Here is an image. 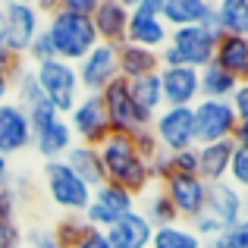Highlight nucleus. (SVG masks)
I'll return each mask as SVG.
<instances>
[{
	"instance_id": "nucleus-35",
	"label": "nucleus",
	"mask_w": 248,
	"mask_h": 248,
	"mask_svg": "<svg viewBox=\"0 0 248 248\" xmlns=\"http://www.w3.org/2000/svg\"><path fill=\"white\" fill-rule=\"evenodd\" d=\"M148 176H151V186H164V182L173 176V154L157 151L151 160H148Z\"/></svg>"
},
{
	"instance_id": "nucleus-38",
	"label": "nucleus",
	"mask_w": 248,
	"mask_h": 248,
	"mask_svg": "<svg viewBox=\"0 0 248 248\" xmlns=\"http://www.w3.org/2000/svg\"><path fill=\"white\" fill-rule=\"evenodd\" d=\"M173 173H182V176H198V145L173 154Z\"/></svg>"
},
{
	"instance_id": "nucleus-15",
	"label": "nucleus",
	"mask_w": 248,
	"mask_h": 248,
	"mask_svg": "<svg viewBox=\"0 0 248 248\" xmlns=\"http://www.w3.org/2000/svg\"><path fill=\"white\" fill-rule=\"evenodd\" d=\"M31 123L25 116V110L13 101L0 104V157H16V154L31 148Z\"/></svg>"
},
{
	"instance_id": "nucleus-53",
	"label": "nucleus",
	"mask_w": 248,
	"mask_h": 248,
	"mask_svg": "<svg viewBox=\"0 0 248 248\" xmlns=\"http://www.w3.org/2000/svg\"><path fill=\"white\" fill-rule=\"evenodd\" d=\"M16 248H25V245H16Z\"/></svg>"
},
{
	"instance_id": "nucleus-42",
	"label": "nucleus",
	"mask_w": 248,
	"mask_h": 248,
	"mask_svg": "<svg viewBox=\"0 0 248 248\" xmlns=\"http://www.w3.org/2000/svg\"><path fill=\"white\" fill-rule=\"evenodd\" d=\"M223 242H226V248H248V220L245 217L236 226L223 230Z\"/></svg>"
},
{
	"instance_id": "nucleus-13",
	"label": "nucleus",
	"mask_w": 248,
	"mask_h": 248,
	"mask_svg": "<svg viewBox=\"0 0 248 248\" xmlns=\"http://www.w3.org/2000/svg\"><path fill=\"white\" fill-rule=\"evenodd\" d=\"M160 188H164V195L170 198V204H173L179 223H192L198 214H204V204H207V182L201 179V176L173 173Z\"/></svg>"
},
{
	"instance_id": "nucleus-17",
	"label": "nucleus",
	"mask_w": 248,
	"mask_h": 248,
	"mask_svg": "<svg viewBox=\"0 0 248 248\" xmlns=\"http://www.w3.org/2000/svg\"><path fill=\"white\" fill-rule=\"evenodd\" d=\"M160 19H164L167 29L207 25V29L217 31V10H214L211 0H160Z\"/></svg>"
},
{
	"instance_id": "nucleus-48",
	"label": "nucleus",
	"mask_w": 248,
	"mask_h": 248,
	"mask_svg": "<svg viewBox=\"0 0 248 248\" xmlns=\"http://www.w3.org/2000/svg\"><path fill=\"white\" fill-rule=\"evenodd\" d=\"M10 94H13L10 73H3V69H0V104H3V101H10Z\"/></svg>"
},
{
	"instance_id": "nucleus-34",
	"label": "nucleus",
	"mask_w": 248,
	"mask_h": 248,
	"mask_svg": "<svg viewBox=\"0 0 248 248\" xmlns=\"http://www.w3.org/2000/svg\"><path fill=\"white\" fill-rule=\"evenodd\" d=\"M22 57H29L31 66H41V63H47V60H57L54 44H50V35H47V29H44V25H41V31L35 35V41L29 44V50H25Z\"/></svg>"
},
{
	"instance_id": "nucleus-31",
	"label": "nucleus",
	"mask_w": 248,
	"mask_h": 248,
	"mask_svg": "<svg viewBox=\"0 0 248 248\" xmlns=\"http://www.w3.org/2000/svg\"><path fill=\"white\" fill-rule=\"evenodd\" d=\"M198 236L188 230L186 223H170V226H157L151 236V248H201Z\"/></svg>"
},
{
	"instance_id": "nucleus-4",
	"label": "nucleus",
	"mask_w": 248,
	"mask_h": 248,
	"mask_svg": "<svg viewBox=\"0 0 248 248\" xmlns=\"http://www.w3.org/2000/svg\"><path fill=\"white\" fill-rule=\"evenodd\" d=\"M31 69H35V79H38V88H41L44 101L60 116H69V110H73L76 101L82 97L76 66L73 63H63V60H47V63L31 66Z\"/></svg>"
},
{
	"instance_id": "nucleus-39",
	"label": "nucleus",
	"mask_w": 248,
	"mask_h": 248,
	"mask_svg": "<svg viewBox=\"0 0 248 248\" xmlns=\"http://www.w3.org/2000/svg\"><path fill=\"white\" fill-rule=\"evenodd\" d=\"M132 145H135V151L141 154V160H145V164H148V160H151L154 154L160 151V145H157V139H154L151 126H148V129H139V132L132 135Z\"/></svg>"
},
{
	"instance_id": "nucleus-7",
	"label": "nucleus",
	"mask_w": 248,
	"mask_h": 248,
	"mask_svg": "<svg viewBox=\"0 0 248 248\" xmlns=\"http://www.w3.org/2000/svg\"><path fill=\"white\" fill-rule=\"evenodd\" d=\"M126 41L145 50H164L170 41V29L160 19V0H132L129 3Z\"/></svg>"
},
{
	"instance_id": "nucleus-27",
	"label": "nucleus",
	"mask_w": 248,
	"mask_h": 248,
	"mask_svg": "<svg viewBox=\"0 0 248 248\" xmlns=\"http://www.w3.org/2000/svg\"><path fill=\"white\" fill-rule=\"evenodd\" d=\"M217 10V31L220 35L248 38V0H220Z\"/></svg>"
},
{
	"instance_id": "nucleus-33",
	"label": "nucleus",
	"mask_w": 248,
	"mask_h": 248,
	"mask_svg": "<svg viewBox=\"0 0 248 248\" xmlns=\"http://www.w3.org/2000/svg\"><path fill=\"white\" fill-rule=\"evenodd\" d=\"M226 182L236 186L239 192H248V148H239L232 151V160H230V173H226Z\"/></svg>"
},
{
	"instance_id": "nucleus-23",
	"label": "nucleus",
	"mask_w": 248,
	"mask_h": 248,
	"mask_svg": "<svg viewBox=\"0 0 248 248\" xmlns=\"http://www.w3.org/2000/svg\"><path fill=\"white\" fill-rule=\"evenodd\" d=\"M116 69H120V79L135 82V79H145V76L157 73L160 60L154 50H145V47H135V44L123 41V44H116Z\"/></svg>"
},
{
	"instance_id": "nucleus-51",
	"label": "nucleus",
	"mask_w": 248,
	"mask_h": 248,
	"mask_svg": "<svg viewBox=\"0 0 248 248\" xmlns=\"http://www.w3.org/2000/svg\"><path fill=\"white\" fill-rule=\"evenodd\" d=\"M242 217H245V220H248V192H245V195H242Z\"/></svg>"
},
{
	"instance_id": "nucleus-25",
	"label": "nucleus",
	"mask_w": 248,
	"mask_h": 248,
	"mask_svg": "<svg viewBox=\"0 0 248 248\" xmlns=\"http://www.w3.org/2000/svg\"><path fill=\"white\" fill-rule=\"evenodd\" d=\"M63 164L73 170V173L79 176L91 192H94L97 186H104V182H107L104 167H101V154H97V148H91V145H79V141H76V145L66 151Z\"/></svg>"
},
{
	"instance_id": "nucleus-21",
	"label": "nucleus",
	"mask_w": 248,
	"mask_h": 248,
	"mask_svg": "<svg viewBox=\"0 0 248 248\" xmlns=\"http://www.w3.org/2000/svg\"><path fill=\"white\" fill-rule=\"evenodd\" d=\"M73 145H76V139H73V129H69L66 116H57L54 123H47L44 129H35V135H31V148L44 157V164L47 160H63Z\"/></svg>"
},
{
	"instance_id": "nucleus-45",
	"label": "nucleus",
	"mask_w": 248,
	"mask_h": 248,
	"mask_svg": "<svg viewBox=\"0 0 248 248\" xmlns=\"http://www.w3.org/2000/svg\"><path fill=\"white\" fill-rule=\"evenodd\" d=\"M76 248H110V242H107V236H104V230L88 226V230L82 232V239L76 242Z\"/></svg>"
},
{
	"instance_id": "nucleus-52",
	"label": "nucleus",
	"mask_w": 248,
	"mask_h": 248,
	"mask_svg": "<svg viewBox=\"0 0 248 248\" xmlns=\"http://www.w3.org/2000/svg\"><path fill=\"white\" fill-rule=\"evenodd\" d=\"M0 38H3V10H0Z\"/></svg>"
},
{
	"instance_id": "nucleus-46",
	"label": "nucleus",
	"mask_w": 248,
	"mask_h": 248,
	"mask_svg": "<svg viewBox=\"0 0 248 248\" xmlns=\"http://www.w3.org/2000/svg\"><path fill=\"white\" fill-rule=\"evenodd\" d=\"M230 104H232V110H236L239 120H248V82L236 88V94L230 97Z\"/></svg>"
},
{
	"instance_id": "nucleus-28",
	"label": "nucleus",
	"mask_w": 248,
	"mask_h": 248,
	"mask_svg": "<svg viewBox=\"0 0 248 248\" xmlns=\"http://www.w3.org/2000/svg\"><path fill=\"white\" fill-rule=\"evenodd\" d=\"M236 88H239V82L232 76H226L223 69H217L214 63L198 69V91L204 101H230L236 94Z\"/></svg>"
},
{
	"instance_id": "nucleus-11",
	"label": "nucleus",
	"mask_w": 248,
	"mask_h": 248,
	"mask_svg": "<svg viewBox=\"0 0 248 248\" xmlns=\"http://www.w3.org/2000/svg\"><path fill=\"white\" fill-rule=\"evenodd\" d=\"M151 132H154V139H157L160 151H167V154L195 148L192 107H164L151 120Z\"/></svg>"
},
{
	"instance_id": "nucleus-50",
	"label": "nucleus",
	"mask_w": 248,
	"mask_h": 248,
	"mask_svg": "<svg viewBox=\"0 0 248 248\" xmlns=\"http://www.w3.org/2000/svg\"><path fill=\"white\" fill-rule=\"evenodd\" d=\"M201 248H226V242H223V232H220V236H214V239H207L204 245Z\"/></svg>"
},
{
	"instance_id": "nucleus-32",
	"label": "nucleus",
	"mask_w": 248,
	"mask_h": 248,
	"mask_svg": "<svg viewBox=\"0 0 248 248\" xmlns=\"http://www.w3.org/2000/svg\"><path fill=\"white\" fill-rule=\"evenodd\" d=\"M50 230H54L57 242H60L63 248H76V242L82 239V232L88 230V223H85L82 217H76V214H63V217L57 220Z\"/></svg>"
},
{
	"instance_id": "nucleus-9",
	"label": "nucleus",
	"mask_w": 248,
	"mask_h": 248,
	"mask_svg": "<svg viewBox=\"0 0 248 248\" xmlns=\"http://www.w3.org/2000/svg\"><path fill=\"white\" fill-rule=\"evenodd\" d=\"M135 204H139V198H135L132 192L113 186V182H104V186H97L94 192H91V201H88V207H85L82 220L88 226H94V230H107V226H113L120 217L132 214Z\"/></svg>"
},
{
	"instance_id": "nucleus-40",
	"label": "nucleus",
	"mask_w": 248,
	"mask_h": 248,
	"mask_svg": "<svg viewBox=\"0 0 248 248\" xmlns=\"http://www.w3.org/2000/svg\"><path fill=\"white\" fill-rule=\"evenodd\" d=\"M25 116H29V123H31V132H35V129H44L47 123H54L60 113H57V110L50 107L47 101H38L35 107H29V110H25Z\"/></svg>"
},
{
	"instance_id": "nucleus-6",
	"label": "nucleus",
	"mask_w": 248,
	"mask_h": 248,
	"mask_svg": "<svg viewBox=\"0 0 248 248\" xmlns=\"http://www.w3.org/2000/svg\"><path fill=\"white\" fill-rule=\"evenodd\" d=\"M101 101H104V113H107V126L116 135H135L139 129H148L154 120L145 110L135 107L132 94H129V82L120 79V76L101 91Z\"/></svg>"
},
{
	"instance_id": "nucleus-37",
	"label": "nucleus",
	"mask_w": 248,
	"mask_h": 248,
	"mask_svg": "<svg viewBox=\"0 0 248 248\" xmlns=\"http://www.w3.org/2000/svg\"><path fill=\"white\" fill-rule=\"evenodd\" d=\"M19 195L13 186H0V220L10 223V220H19Z\"/></svg>"
},
{
	"instance_id": "nucleus-49",
	"label": "nucleus",
	"mask_w": 248,
	"mask_h": 248,
	"mask_svg": "<svg viewBox=\"0 0 248 248\" xmlns=\"http://www.w3.org/2000/svg\"><path fill=\"white\" fill-rule=\"evenodd\" d=\"M13 182V173H10V160L0 157V186H10Z\"/></svg>"
},
{
	"instance_id": "nucleus-2",
	"label": "nucleus",
	"mask_w": 248,
	"mask_h": 248,
	"mask_svg": "<svg viewBox=\"0 0 248 248\" xmlns=\"http://www.w3.org/2000/svg\"><path fill=\"white\" fill-rule=\"evenodd\" d=\"M217 31L207 25H186V29H170V41L164 50H157L160 66H188L204 69L214 63L217 50Z\"/></svg>"
},
{
	"instance_id": "nucleus-5",
	"label": "nucleus",
	"mask_w": 248,
	"mask_h": 248,
	"mask_svg": "<svg viewBox=\"0 0 248 248\" xmlns=\"http://www.w3.org/2000/svg\"><path fill=\"white\" fill-rule=\"evenodd\" d=\"M41 176H44V192H47V198L54 201L63 214L82 217L88 201H91V188L85 186L79 176L63 164V160H47L44 170H41Z\"/></svg>"
},
{
	"instance_id": "nucleus-18",
	"label": "nucleus",
	"mask_w": 248,
	"mask_h": 248,
	"mask_svg": "<svg viewBox=\"0 0 248 248\" xmlns=\"http://www.w3.org/2000/svg\"><path fill=\"white\" fill-rule=\"evenodd\" d=\"M91 25L101 44H116L126 41V25H129V0H97L91 13Z\"/></svg>"
},
{
	"instance_id": "nucleus-22",
	"label": "nucleus",
	"mask_w": 248,
	"mask_h": 248,
	"mask_svg": "<svg viewBox=\"0 0 248 248\" xmlns=\"http://www.w3.org/2000/svg\"><path fill=\"white\" fill-rule=\"evenodd\" d=\"M214 66L223 69L226 76H232L239 85H245L248 82V38L220 35L217 50H214Z\"/></svg>"
},
{
	"instance_id": "nucleus-36",
	"label": "nucleus",
	"mask_w": 248,
	"mask_h": 248,
	"mask_svg": "<svg viewBox=\"0 0 248 248\" xmlns=\"http://www.w3.org/2000/svg\"><path fill=\"white\" fill-rule=\"evenodd\" d=\"M22 245L25 248H63L57 242V236H54L50 226H31V230H25L22 232Z\"/></svg>"
},
{
	"instance_id": "nucleus-8",
	"label": "nucleus",
	"mask_w": 248,
	"mask_h": 248,
	"mask_svg": "<svg viewBox=\"0 0 248 248\" xmlns=\"http://www.w3.org/2000/svg\"><path fill=\"white\" fill-rule=\"evenodd\" d=\"M192 123H195V145H211V141L232 139L239 116L230 101H204L201 97L192 107Z\"/></svg>"
},
{
	"instance_id": "nucleus-41",
	"label": "nucleus",
	"mask_w": 248,
	"mask_h": 248,
	"mask_svg": "<svg viewBox=\"0 0 248 248\" xmlns=\"http://www.w3.org/2000/svg\"><path fill=\"white\" fill-rule=\"evenodd\" d=\"M186 226L201 239V242H207V239H214V236H220V232H223V230H220V223L214 217H207V214H198V217H195L192 223H186Z\"/></svg>"
},
{
	"instance_id": "nucleus-26",
	"label": "nucleus",
	"mask_w": 248,
	"mask_h": 248,
	"mask_svg": "<svg viewBox=\"0 0 248 248\" xmlns=\"http://www.w3.org/2000/svg\"><path fill=\"white\" fill-rule=\"evenodd\" d=\"M135 211L141 214V217L148 220V223L157 230V226H170V223H179V217H176L173 204H170V198L164 195V188L160 186H151L148 192L139 195V204H135Z\"/></svg>"
},
{
	"instance_id": "nucleus-16",
	"label": "nucleus",
	"mask_w": 248,
	"mask_h": 248,
	"mask_svg": "<svg viewBox=\"0 0 248 248\" xmlns=\"http://www.w3.org/2000/svg\"><path fill=\"white\" fill-rule=\"evenodd\" d=\"M160 94H164V107H195L201 101L198 91V69L188 66H160Z\"/></svg>"
},
{
	"instance_id": "nucleus-12",
	"label": "nucleus",
	"mask_w": 248,
	"mask_h": 248,
	"mask_svg": "<svg viewBox=\"0 0 248 248\" xmlns=\"http://www.w3.org/2000/svg\"><path fill=\"white\" fill-rule=\"evenodd\" d=\"M69 129H73V139L79 145H91L97 148L104 139L110 135V126H107V113H104V101L101 94H82L76 101V107L69 110L66 116Z\"/></svg>"
},
{
	"instance_id": "nucleus-44",
	"label": "nucleus",
	"mask_w": 248,
	"mask_h": 248,
	"mask_svg": "<svg viewBox=\"0 0 248 248\" xmlns=\"http://www.w3.org/2000/svg\"><path fill=\"white\" fill-rule=\"evenodd\" d=\"M60 10L73 13V16H82V19H91V13H94L97 0H63V3H57Z\"/></svg>"
},
{
	"instance_id": "nucleus-19",
	"label": "nucleus",
	"mask_w": 248,
	"mask_h": 248,
	"mask_svg": "<svg viewBox=\"0 0 248 248\" xmlns=\"http://www.w3.org/2000/svg\"><path fill=\"white\" fill-rule=\"evenodd\" d=\"M204 214L220 223V230H230L242 220V192L230 182H211L207 186V204Z\"/></svg>"
},
{
	"instance_id": "nucleus-43",
	"label": "nucleus",
	"mask_w": 248,
	"mask_h": 248,
	"mask_svg": "<svg viewBox=\"0 0 248 248\" xmlns=\"http://www.w3.org/2000/svg\"><path fill=\"white\" fill-rule=\"evenodd\" d=\"M22 226H19V220H10V223H3L0 220V248H16L22 245Z\"/></svg>"
},
{
	"instance_id": "nucleus-24",
	"label": "nucleus",
	"mask_w": 248,
	"mask_h": 248,
	"mask_svg": "<svg viewBox=\"0 0 248 248\" xmlns=\"http://www.w3.org/2000/svg\"><path fill=\"white\" fill-rule=\"evenodd\" d=\"M236 151V141H211V145H198V176L211 186V182H223L230 173V160Z\"/></svg>"
},
{
	"instance_id": "nucleus-20",
	"label": "nucleus",
	"mask_w": 248,
	"mask_h": 248,
	"mask_svg": "<svg viewBox=\"0 0 248 248\" xmlns=\"http://www.w3.org/2000/svg\"><path fill=\"white\" fill-rule=\"evenodd\" d=\"M104 236H107L110 248H151L154 226L148 223L139 211H132V214H126V217H120L113 226H107Z\"/></svg>"
},
{
	"instance_id": "nucleus-1",
	"label": "nucleus",
	"mask_w": 248,
	"mask_h": 248,
	"mask_svg": "<svg viewBox=\"0 0 248 248\" xmlns=\"http://www.w3.org/2000/svg\"><path fill=\"white\" fill-rule=\"evenodd\" d=\"M97 154H101V167L107 182L126 188L139 198L141 192L151 188V176H148V164L141 160V154L135 151L132 135H116L110 132L107 139L97 145Z\"/></svg>"
},
{
	"instance_id": "nucleus-3",
	"label": "nucleus",
	"mask_w": 248,
	"mask_h": 248,
	"mask_svg": "<svg viewBox=\"0 0 248 248\" xmlns=\"http://www.w3.org/2000/svg\"><path fill=\"white\" fill-rule=\"evenodd\" d=\"M44 29H47V35H50V44H54L57 60L73 63V66L97 44V35H94L91 19L73 16V13L60 10V6H54V10L47 13Z\"/></svg>"
},
{
	"instance_id": "nucleus-47",
	"label": "nucleus",
	"mask_w": 248,
	"mask_h": 248,
	"mask_svg": "<svg viewBox=\"0 0 248 248\" xmlns=\"http://www.w3.org/2000/svg\"><path fill=\"white\" fill-rule=\"evenodd\" d=\"M232 141H236L239 148H248V120H239L236 132H232Z\"/></svg>"
},
{
	"instance_id": "nucleus-10",
	"label": "nucleus",
	"mask_w": 248,
	"mask_h": 248,
	"mask_svg": "<svg viewBox=\"0 0 248 248\" xmlns=\"http://www.w3.org/2000/svg\"><path fill=\"white\" fill-rule=\"evenodd\" d=\"M3 10V41L6 47L16 57H22L29 50V44L35 41V35L41 31V13L35 3H25V0H10V3H0Z\"/></svg>"
},
{
	"instance_id": "nucleus-30",
	"label": "nucleus",
	"mask_w": 248,
	"mask_h": 248,
	"mask_svg": "<svg viewBox=\"0 0 248 248\" xmlns=\"http://www.w3.org/2000/svg\"><path fill=\"white\" fill-rule=\"evenodd\" d=\"M10 82H13V94H16L13 104H19L22 110H29V107H35L38 101H44L41 88H38V79H35V69H31V66L19 63V66L10 73Z\"/></svg>"
},
{
	"instance_id": "nucleus-29",
	"label": "nucleus",
	"mask_w": 248,
	"mask_h": 248,
	"mask_svg": "<svg viewBox=\"0 0 248 248\" xmlns=\"http://www.w3.org/2000/svg\"><path fill=\"white\" fill-rule=\"evenodd\" d=\"M129 94H132L135 107L145 110L148 116H157L160 110H164V94H160V79H157V73H154V76H145V79L129 82Z\"/></svg>"
},
{
	"instance_id": "nucleus-14",
	"label": "nucleus",
	"mask_w": 248,
	"mask_h": 248,
	"mask_svg": "<svg viewBox=\"0 0 248 248\" xmlns=\"http://www.w3.org/2000/svg\"><path fill=\"white\" fill-rule=\"evenodd\" d=\"M76 76H79L82 94H101V91L120 76V69H116V47L97 41L94 47L76 63Z\"/></svg>"
}]
</instances>
